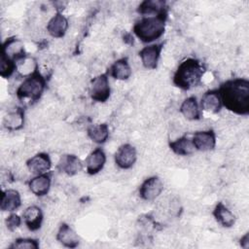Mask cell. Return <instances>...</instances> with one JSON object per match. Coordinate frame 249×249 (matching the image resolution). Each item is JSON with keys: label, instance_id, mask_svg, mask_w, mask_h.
<instances>
[{"label": "cell", "instance_id": "4dcf8cb0", "mask_svg": "<svg viewBox=\"0 0 249 249\" xmlns=\"http://www.w3.org/2000/svg\"><path fill=\"white\" fill-rule=\"evenodd\" d=\"M240 245H241V247H243V248H245V249L248 248V246H249V234H248V232L245 233V234L241 237V239H240Z\"/></svg>", "mask_w": 249, "mask_h": 249}, {"label": "cell", "instance_id": "e0dca14e", "mask_svg": "<svg viewBox=\"0 0 249 249\" xmlns=\"http://www.w3.org/2000/svg\"><path fill=\"white\" fill-rule=\"evenodd\" d=\"M43 212L40 207L31 205L23 212V221L27 229L31 231H38L43 223Z\"/></svg>", "mask_w": 249, "mask_h": 249}, {"label": "cell", "instance_id": "9a60e30c", "mask_svg": "<svg viewBox=\"0 0 249 249\" xmlns=\"http://www.w3.org/2000/svg\"><path fill=\"white\" fill-rule=\"evenodd\" d=\"M2 53L7 55L8 57L12 58L16 62L19 61L23 57H25V52L24 48L19 40H18L16 37L8 38L3 46H2Z\"/></svg>", "mask_w": 249, "mask_h": 249}, {"label": "cell", "instance_id": "d6986e66", "mask_svg": "<svg viewBox=\"0 0 249 249\" xmlns=\"http://www.w3.org/2000/svg\"><path fill=\"white\" fill-rule=\"evenodd\" d=\"M56 240L67 248H76L79 245L77 233L66 223H62L56 233Z\"/></svg>", "mask_w": 249, "mask_h": 249}, {"label": "cell", "instance_id": "277c9868", "mask_svg": "<svg viewBox=\"0 0 249 249\" xmlns=\"http://www.w3.org/2000/svg\"><path fill=\"white\" fill-rule=\"evenodd\" d=\"M46 88V79L39 71L26 77L18 88L16 94L19 100L36 102L42 96Z\"/></svg>", "mask_w": 249, "mask_h": 249}, {"label": "cell", "instance_id": "484cf974", "mask_svg": "<svg viewBox=\"0 0 249 249\" xmlns=\"http://www.w3.org/2000/svg\"><path fill=\"white\" fill-rule=\"evenodd\" d=\"M88 136L90 140L97 144H103L109 137V127L107 124H99L89 126L87 130Z\"/></svg>", "mask_w": 249, "mask_h": 249}, {"label": "cell", "instance_id": "ac0fdd59", "mask_svg": "<svg viewBox=\"0 0 249 249\" xmlns=\"http://www.w3.org/2000/svg\"><path fill=\"white\" fill-rule=\"evenodd\" d=\"M137 13L146 17L167 13L166 2L163 0H145L139 4Z\"/></svg>", "mask_w": 249, "mask_h": 249}, {"label": "cell", "instance_id": "9c48e42d", "mask_svg": "<svg viewBox=\"0 0 249 249\" xmlns=\"http://www.w3.org/2000/svg\"><path fill=\"white\" fill-rule=\"evenodd\" d=\"M192 142L195 149L197 151H210L216 146V134L212 129L196 131L193 134Z\"/></svg>", "mask_w": 249, "mask_h": 249}, {"label": "cell", "instance_id": "cb8c5ba5", "mask_svg": "<svg viewBox=\"0 0 249 249\" xmlns=\"http://www.w3.org/2000/svg\"><path fill=\"white\" fill-rule=\"evenodd\" d=\"M169 147L178 156H189L196 150L193 145L192 138L188 135H183L182 137L169 142Z\"/></svg>", "mask_w": 249, "mask_h": 249}, {"label": "cell", "instance_id": "5bb4252c", "mask_svg": "<svg viewBox=\"0 0 249 249\" xmlns=\"http://www.w3.org/2000/svg\"><path fill=\"white\" fill-rule=\"evenodd\" d=\"M222 106V100L218 89L207 90L200 99V109L208 113L216 114L221 110Z\"/></svg>", "mask_w": 249, "mask_h": 249}, {"label": "cell", "instance_id": "7c38bea8", "mask_svg": "<svg viewBox=\"0 0 249 249\" xmlns=\"http://www.w3.org/2000/svg\"><path fill=\"white\" fill-rule=\"evenodd\" d=\"M52 174L50 172H46L40 175H36L28 182V188L31 193L37 196H46L51 188V179Z\"/></svg>", "mask_w": 249, "mask_h": 249}, {"label": "cell", "instance_id": "30bf717a", "mask_svg": "<svg viewBox=\"0 0 249 249\" xmlns=\"http://www.w3.org/2000/svg\"><path fill=\"white\" fill-rule=\"evenodd\" d=\"M26 166L32 174L40 175L49 172L52 167V160L48 154L39 153L26 160Z\"/></svg>", "mask_w": 249, "mask_h": 249}, {"label": "cell", "instance_id": "4316f807", "mask_svg": "<svg viewBox=\"0 0 249 249\" xmlns=\"http://www.w3.org/2000/svg\"><path fill=\"white\" fill-rule=\"evenodd\" d=\"M17 71L20 76L26 78L38 71V64L33 57L25 56L17 62Z\"/></svg>", "mask_w": 249, "mask_h": 249}, {"label": "cell", "instance_id": "83f0119b", "mask_svg": "<svg viewBox=\"0 0 249 249\" xmlns=\"http://www.w3.org/2000/svg\"><path fill=\"white\" fill-rule=\"evenodd\" d=\"M17 71V62L7 55L1 53L0 58V75L2 78H10Z\"/></svg>", "mask_w": 249, "mask_h": 249}, {"label": "cell", "instance_id": "f546056e", "mask_svg": "<svg viewBox=\"0 0 249 249\" xmlns=\"http://www.w3.org/2000/svg\"><path fill=\"white\" fill-rule=\"evenodd\" d=\"M6 226H7V229L10 231H14L16 229H18L20 224H21V219L18 215L17 214H11L10 216L7 217L6 221Z\"/></svg>", "mask_w": 249, "mask_h": 249}, {"label": "cell", "instance_id": "2e32d148", "mask_svg": "<svg viewBox=\"0 0 249 249\" xmlns=\"http://www.w3.org/2000/svg\"><path fill=\"white\" fill-rule=\"evenodd\" d=\"M83 168L80 159L75 155H63L57 163V169L68 176L76 175Z\"/></svg>", "mask_w": 249, "mask_h": 249}, {"label": "cell", "instance_id": "ba28073f", "mask_svg": "<svg viewBox=\"0 0 249 249\" xmlns=\"http://www.w3.org/2000/svg\"><path fill=\"white\" fill-rule=\"evenodd\" d=\"M162 47H163L162 43L153 44V45L144 47L139 52V56L141 58L142 64L146 69L153 70L157 68Z\"/></svg>", "mask_w": 249, "mask_h": 249}, {"label": "cell", "instance_id": "4fadbf2b", "mask_svg": "<svg viewBox=\"0 0 249 249\" xmlns=\"http://www.w3.org/2000/svg\"><path fill=\"white\" fill-rule=\"evenodd\" d=\"M67 28L68 20L60 12H56L47 24V31L53 38H62L65 35Z\"/></svg>", "mask_w": 249, "mask_h": 249}, {"label": "cell", "instance_id": "6da1fadb", "mask_svg": "<svg viewBox=\"0 0 249 249\" xmlns=\"http://www.w3.org/2000/svg\"><path fill=\"white\" fill-rule=\"evenodd\" d=\"M222 105L237 115L249 114V81L242 78L228 80L219 89Z\"/></svg>", "mask_w": 249, "mask_h": 249}, {"label": "cell", "instance_id": "44dd1931", "mask_svg": "<svg viewBox=\"0 0 249 249\" xmlns=\"http://www.w3.org/2000/svg\"><path fill=\"white\" fill-rule=\"evenodd\" d=\"M213 217L224 228H231L235 223V216L223 203L218 202L213 210Z\"/></svg>", "mask_w": 249, "mask_h": 249}, {"label": "cell", "instance_id": "3957f363", "mask_svg": "<svg viewBox=\"0 0 249 249\" xmlns=\"http://www.w3.org/2000/svg\"><path fill=\"white\" fill-rule=\"evenodd\" d=\"M166 18L167 13L158 16L144 17L134 23L133 33L141 42L151 43L160 38L164 33Z\"/></svg>", "mask_w": 249, "mask_h": 249}, {"label": "cell", "instance_id": "ffe728a7", "mask_svg": "<svg viewBox=\"0 0 249 249\" xmlns=\"http://www.w3.org/2000/svg\"><path fill=\"white\" fill-rule=\"evenodd\" d=\"M21 205L20 195L17 190L9 189L2 193L0 208L2 211L13 212Z\"/></svg>", "mask_w": 249, "mask_h": 249}, {"label": "cell", "instance_id": "d4e9b609", "mask_svg": "<svg viewBox=\"0 0 249 249\" xmlns=\"http://www.w3.org/2000/svg\"><path fill=\"white\" fill-rule=\"evenodd\" d=\"M110 75L116 80H127L131 75V68L128 64L127 58L124 57L116 60L110 68Z\"/></svg>", "mask_w": 249, "mask_h": 249}, {"label": "cell", "instance_id": "5b68a950", "mask_svg": "<svg viewBox=\"0 0 249 249\" xmlns=\"http://www.w3.org/2000/svg\"><path fill=\"white\" fill-rule=\"evenodd\" d=\"M111 89L107 74H100L93 78L89 86V95L96 102H105L110 97Z\"/></svg>", "mask_w": 249, "mask_h": 249}, {"label": "cell", "instance_id": "f1b7e54d", "mask_svg": "<svg viewBox=\"0 0 249 249\" xmlns=\"http://www.w3.org/2000/svg\"><path fill=\"white\" fill-rule=\"evenodd\" d=\"M11 249H38L39 241L34 238H17L10 246Z\"/></svg>", "mask_w": 249, "mask_h": 249}, {"label": "cell", "instance_id": "603a6c76", "mask_svg": "<svg viewBox=\"0 0 249 249\" xmlns=\"http://www.w3.org/2000/svg\"><path fill=\"white\" fill-rule=\"evenodd\" d=\"M24 124V112L22 108H17L15 111L8 113L3 120V126L10 131L18 130Z\"/></svg>", "mask_w": 249, "mask_h": 249}, {"label": "cell", "instance_id": "8992f818", "mask_svg": "<svg viewBox=\"0 0 249 249\" xmlns=\"http://www.w3.org/2000/svg\"><path fill=\"white\" fill-rule=\"evenodd\" d=\"M163 191V183L158 176L147 178L139 188V196L147 201L155 200Z\"/></svg>", "mask_w": 249, "mask_h": 249}, {"label": "cell", "instance_id": "52a82bcc", "mask_svg": "<svg viewBox=\"0 0 249 249\" xmlns=\"http://www.w3.org/2000/svg\"><path fill=\"white\" fill-rule=\"evenodd\" d=\"M136 160V149L128 143L121 145L115 153V162L122 169H128L132 167Z\"/></svg>", "mask_w": 249, "mask_h": 249}, {"label": "cell", "instance_id": "8fae6325", "mask_svg": "<svg viewBox=\"0 0 249 249\" xmlns=\"http://www.w3.org/2000/svg\"><path fill=\"white\" fill-rule=\"evenodd\" d=\"M106 162V155L101 148L94 149L89 155L87 157L85 160L86 169L88 174L94 175L101 171Z\"/></svg>", "mask_w": 249, "mask_h": 249}, {"label": "cell", "instance_id": "7a4b0ae2", "mask_svg": "<svg viewBox=\"0 0 249 249\" xmlns=\"http://www.w3.org/2000/svg\"><path fill=\"white\" fill-rule=\"evenodd\" d=\"M205 73V66L196 58L183 60L173 76V84L184 90L191 89L200 84Z\"/></svg>", "mask_w": 249, "mask_h": 249}, {"label": "cell", "instance_id": "7402d4cb", "mask_svg": "<svg viewBox=\"0 0 249 249\" xmlns=\"http://www.w3.org/2000/svg\"><path fill=\"white\" fill-rule=\"evenodd\" d=\"M181 114L189 121H197L200 119V107L196 101V96L186 98L180 106Z\"/></svg>", "mask_w": 249, "mask_h": 249}]
</instances>
